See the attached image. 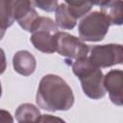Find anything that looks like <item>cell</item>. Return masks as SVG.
<instances>
[{"label": "cell", "mask_w": 123, "mask_h": 123, "mask_svg": "<svg viewBox=\"0 0 123 123\" xmlns=\"http://www.w3.org/2000/svg\"><path fill=\"white\" fill-rule=\"evenodd\" d=\"M53 120H58V121H63L61 118H57V117H53L50 114H41V117L39 119V122H43V121H53Z\"/></svg>", "instance_id": "18"}, {"label": "cell", "mask_w": 123, "mask_h": 123, "mask_svg": "<svg viewBox=\"0 0 123 123\" xmlns=\"http://www.w3.org/2000/svg\"><path fill=\"white\" fill-rule=\"evenodd\" d=\"M34 7H37L44 12H52L58 7V0H31Z\"/></svg>", "instance_id": "15"}, {"label": "cell", "mask_w": 123, "mask_h": 123, "mask_svg": "<svg viewBox=\"0 0 123 123\" xmlns=\"http://www.w3.org/2000/svg\"><path fill=\"white\" fill-rule=\"evenodd\" d=\"M12 66L15 72L22 76L32 75L37 67V61L33 54L27 50L17 51L12 57Z\"/></svg>", "instance_id": "9"}, {"label": "cell", "mask_w": 123, "mask_h": 123, "mask_svg": "<svg viewBox=\"0 0 123 123\" xmlns=\"http://www.w3.org/2000/svg\"><path fill=\"white\" fill-rule=\"evenodd\" d=\"M72 71L80 80L84 93L90 99L99 100L106 95L103 79L104 74L86 56L71 63Z\"/></svg>", "instance_id": "2"}, {"label": "cell", "mask_w": 123, "mask_h": 123, "mask_svg": "<svg viewBox=\"0 0 123 123\" xmlns=\"http://www.w3.org/2000/svg\"><path fill=\"white\" fill-rule=\"evenodd\" d=\"M0 122H13V118L8 111L0 110Z\"/></svg>", "instance_id": "17"}, {"label": "cell", "mask_w": 123, "mask_h": 123, "mask_svg": "<svg viewBox=\"0 0 123 123\" xmlns=\"http://www.w3.org/2000/svg\"><path fill=\"white\" fill-rule=\"evenodd\" d=\"M101 12L108 17L111 25H122V0H109L104 6L101 7Z\"/></svg>", "instance_id": "11"}, {"label": "cell", "mask_w": 123, "mask_h": 123, "mask_svg": "<svg viewBox=\"0 0 123 123\" xmlns=\"http://www.w3.org/2000/svg\"><path fill=\"white\" fill-rule=\"evenodd\" d=\"M75 97L69 85L60 76L47 74L38 84L37 105L48 111H68L74 105Z\"/></svg>", "instance_id": "1"}, {"label": "cell", "mask_w": 123, "mask_h": 123, "mask_svg": "<svg viewBox=\"0 0 123 123\" xmlns=\"http://www.w3.org/2000/svg\"><path fill=\"white\" fill-rule=\"evenodd\" d=\"M59 29L54 20L49 17L39 16L31 32L30 41L37 50L45 54H53L56 52V38Z\"/></svg>", "instance_id": "4"}, {"label": "cell", "mask_w": 123, "mask_h": 123, "mask_svg": "<svg viewBox=\"0 0 123 123\" xmlns=\"http://www.w3.org/2000/svg\"><path fill=\"white\" fill-rule=\"evenodd\" d=\"M56 52L64 57V62L71 65L74 61L87 56L89 46L79 37L65 32H58L56 38Z\"/></svg>", "instance_id": "5"}, {"label": "cell", "mask_w": 123, "mask_h": 123, "mask_svg": "<svg viewBox=\"0 0 123 123\" xmlns=\"http://www.w3.org/2000/svg\"><path fill=\"white\" fill-rule=\"evenodd\" d=\"M65 4L73 11L77 17H82L86 14L92 8L91 0H64Z\"/></svg>", "instance_id": "14"}, {"label": "cell", "mask_w": 123, "mask_h": 123, "mask_svg": "<svg viewBox=\"0 0 123 123\" xmlns=\"http://www.w3.org/2000/svg\"><path fill=\"white\" fill-rule=\"evenodd\" d=\"M14 21L27 32H32L39 15L35 10L31 0H12Z\"/></svg>", "instance_id": "7"}, {"label": "cell", "mask_w": 123, "mask_h": 123, "mask_svg": "<svg viewBox=\"0 0 123 123\" xmlns=\"http://www.w3.org/2000/svg\"><path fill=\"white\" fill-rule=\"evenodd\" d=\"M55 12V22L59 28L62 30H72L76 26L78 17L66 4L58 5Z\"/></svg>", "instance_id": "10"}, {"label": "cell", "mask_w": 123, "mask_h": 123, "mask_svg": "<svg viewBox=\"0 0 123 123\" xmlns=\"http://www.w3.org/2000/svg\"><path fill=\"white\" fill-rule=\"evenodd\" d=\"M14 22L12 0H0V40Z\"/></svg>", "instance_id": "13"}, {"label": "cell", "mask_w": 123, "mask_h": 123, "mask_svg": "<svg viewBox=\"0 0 123 123\" xmlns=\"http://www.w3.org/2000/svg\"><path fill=\"white\" fill-rule=\"evenodd\" d=\"M89 60L100 68H107L123 62V48L121 44L109 43L94 45L90 49Z\"/></svg>", "instance_id": "6"}, {"label": "cell", "mask_w": 123, "mask_h": 123, "mask_svg": "<svg viewBox=\"0 0 123 123\" xmlns=\"http://www.w3.org/2000/svg\"><path fill=\"white\" fill-rule=\"evenodd\" d=\"M7 68V61H6V55L2 48H0V75L5 72Z\"/></svg>", "instance_id": "16"}, {"label": "cell", "mask_w": 123, "mask_h": 123, "mask_svg": "<svg viewBox=\"0 0 123 123\" xmlns=\"http://www.w3.org/2000/svg\"><path fill=\"white\" fill-rule=\"evenodd\" d=\"M2 95V86H1V82H0V97Z\"/></svg>", "instance_id": "19"}, {"label": "cell", "mask_w": 123, "mask_h": 123, "mask_svg": "<svg viewBox=\"0 0 123 123\" xmlns=\"http://www.w3.org/2000/svg\"><path fill=\"white\" fill-rule=\"evenodd\" d=\"M41 113L35 105L24 103L18 106L15 111V119L17 122H39Z\"/></svg>", "instance_id": "12"}, {"label": "cell", "mask_w": 123, "mask_h": 123, "mask_svg": "<svg viewBox=\"0 0 123 123\" xmlns=\"http://www.w3.org/2000/svg\"><path fill=\"white\" fill-rule=\"evenodd\" d=\"M111 22L102 12L94 11L85 14L79 22V37L83 41L97 42L105 38L109 32Z\"/></svg>", "instance_id": "3"}, {"label": "cell", "mask_w": 123, "mask_h": 123, "mask_svg": "<svg viewBox=\"0 0 123 123\" xmlns=\"http://www.w3.org/2000/svg\"><path fill=\"white\" fill-rule=\"evenodd\" d=\"M104 87L106 92L109 93V97L111 101L116 105L121 107L123 104L122 97V86H123V72L120 69H112L110 70L103 79Z\"/></svg>", "instance_id": "8"}]
</instances>
